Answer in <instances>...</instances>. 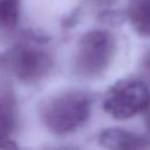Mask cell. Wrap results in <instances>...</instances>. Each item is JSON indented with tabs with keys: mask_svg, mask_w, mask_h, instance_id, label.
<instances>
[{
	"mask_svg": "<svg viewBox=\"0 0 150 150\" xmlns=\"http://www.w3.org/2000/svg\"><path fill=\"white\" fill-rule=\"evenodd\" d=\"M148 66H149V69H150V56H149V59H148Z\"/></svg>",
	"mask_w": 150,
	"mask_h": 150,
	"instance_id": "cell-12",
	"label": "cell"
},
{
	"mask_svg": "<svg viewBox=\"0 0 150 150\" xmlns=\"http://www.w3.org/2000/svg\"><path fill=\"white\" fill-rule=\"evenodd\" d=\"M0 150H19V146L11 139H0Z\"/></svg>",
	"mask_w": 150,
	"mask_h": 150,
	"instance_id": "cell-9",
	"label": "cell"
},
{
	"mask_svg": "<svg viewBox=\"0 0 150 150\" xmlns=\"http://www.w3.org/2000/svg\"><path fill=\"white\" fill-rule=\"evenodd\" d=\"M116 42L107 30H91L86 33L77 47L75 56V71L84 79H96L104 74L115 55Z\"/></svg>",
	"mask_w": 150,
	"mask_h": 150,
	"instance_id": "cell-2",
	"label": "cell"
},
{
	"mask_svg": "<svg viewBox=\"0 0 150 150\" xmlns=\"http://www.w3.org/2000/svg\"><path fill=\"white\" fill-rule=\"evenodd\" d=\"M19 20V0H0V30L15 27Z\"/></svg>",
	"mask_w": 150,
	"mask_h": 150,
	"instance_id": "cell-8",
	"label": "cell"
},
{
	"mask_svg": "<svg viewBox=\"0 0 150 150\" xmlns=\"http://www.w3.org/2000/svg\"><path fill=\"white\" fill-rule=\"evenodd\" d=\"M150 100L146 84L139 80L124 79L116 82L105 94L104 110L118 120L130 118L141 112Z\"/></svg>",
	"mask_w": 150,
	"mask_h": 150,
	"instance_id": "cell-3",
	"label": "cell"
},
{
	"mask_svg": "<svg viewBox=\"0 0 150 150\" xmlns=\"http://www.w3.org/2000/svg\"><path fill=\"white\" fill-rule=\"evenodd\" d=\"M128 19L138 35L150 38V0H130Z\"/></svg>",
	"mask_w": 150,
	"mask_h": 150,
	"instance_id": "cell-6",
	"label": "cell"
},
{
	"mask_svg": "<svg viewBox=\"0 0 150 150\" xmlns=\"http://www.w3.org/2000/svg\"><path fill=\"white\" fill-rule=\"evenodd\" d=\"M15 101L9 93H0V139L8 138V135L15 129Z\"/></svg>",
	"mask_w": 150,
	"mask_h": 150,
	"instance_id": "cell-7",
	"label": "cell"
},
{
	"mask_svg": "<svg viewBox=\"0 0 150 150\" xmlns=\"http://www.w3.org/2000/svg\"><path fill=\"white\" fill-rule=\"evenodd\" d=\"M56 150H74V149H70V148H61V149H56Z\"/></svg>",
	"mask_w": 150,
	"mask_h": 150,
	"instance_id": "cell-11",
	"label": "cell"
},
{
	"mask_svg": "<svg viewBox=\"0 0 150 150\" xmlns=\"http://www.w3.org/2000/svg\"><path fill=\"white\" fill-rule=\"evenodd\" d=\"M98 143L107 150H149L150 142L120 127L107 128L98 135Z\"/></svg>",
	"mask_w": 150,
	"mask_h": 150,
	"instance_id": "cell-5",
	"label": "cell"
},
{
	"mask_svg": "<svg viewBox=\"0 0 150 150\" xmlns=\"http://www.w3.org/2000/svg\"><path fill=\"white\" fill-rule=\"evenodd\" d=\"M91 98L81 90L64 91L41 102L40 115L45 125L56 135L79 129L90 115Z\"/></svg>",
	"mask_w": 150,
	"mask_h": 150,
	"instance_id": "cell-1",
	"label": "cell"
},
{
	"mask_svg": "<svg viewBox=\"0 0 150 150\" xmlns=\"http://www.w3.org/2000/svg\"><path fill=\"white\" fill-rule=\"evenodd\" d=\"M144 118H145V125H146V128L150 130V100H149V102H148V104H146V107L144 108Z\"/></svg>",
	"mask_w": 150,
	"mask_h": 150,
	"instance_id": "cell-10",
	"label": "cell"
},
{
	"mask_svg": "<svg viewBox=\"0 0 150 150\" xmlns=\"http://www.w3.org/2000/svg\"><path fill=\"white\" fill-rule=\"evenodd\" d=\"M11 66L19 80L25 83H34L50 71L53 59L41 47L20 45L11 54Z\"/></svg>",
	"mask_w": 150,
	"mask_h": 150,
	"instance_id": "cell-4",
	"label": "cell"
}]
</instances>
